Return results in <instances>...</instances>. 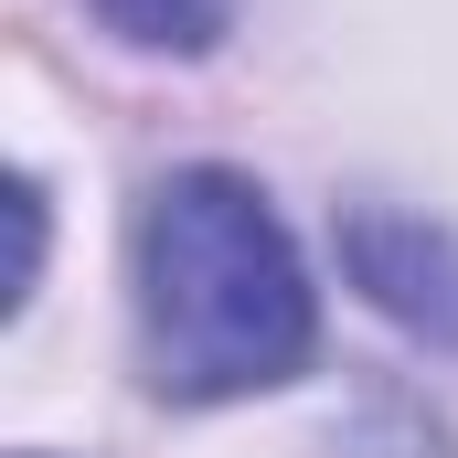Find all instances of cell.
Wrapping results in <instances>:
<instances>
[{
  "label": "cell",
  "instance_id": "cell-1",
  "mask_svg": "<svg viewBox=\"0 0 458 458\" xmlns=\"http://www.w3.org/2000/svg\"><path fill=\"white\" fill-rule=\"evenodd\" d=\"M139 342H149V384L182 405L267 394L310 362V342H320L310 267L245 171H171L149 192V214H139Z\"/></svg>",
  "mask_w": 458,
  "mask_h": 458
},
{
  "label": "cell",
  "instance_id": "cell-2",
  "mask_svg": "<svg viewBox=\"0 0 458 458\" xmlns=\"http://www.w3.org/2000/svg\"><path fill=\"white\" fill-rule=\"evenodd\" d=\"M342 267L384 320H405L416 342L458 352V234L448 225L394 214V203H352L342 214Z\"/></svg>",
  "mask_w": 458,
  "mask_h": 458
},
{
  "label": "cell",
  "instance_id": "cell-3",
  "mask_svg": "<svg viewBox=\"0 0 458 458\" xmlns=\"http://www.w3.org/2000/svg\"><path fill=\"white\" fill-rule=\"evenodd\" d=\"M97 21L117 43H139V54H214L234 0H97Z\"/></svg>",
  "mask_w": 458,
  "mask_h": 458
}]
</instances>
